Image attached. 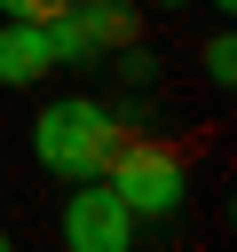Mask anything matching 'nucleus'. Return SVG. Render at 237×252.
<instances>
[{
	"label": "nucleus",
	"mask_w": 237,
	"mask_h": 252,
	"mask_svg": "<svg viewBox=\"0 0 237 252\" xmlns=\"http://www.w3.org/2000/svg\"><path fill=\"white\" fill-rule=\"evenodd\" d=\"M126 142H134V126L111 118L95 94H63V102H47V110L32 118V158H40L47 173H63V181L111 173Z\"/></svg>",
	"instance_id": "f257e3e1"
},
{
	"label": "nucleus",
	"mask_w": 237,
	"mask_h": 252,
	"mask_svg": "<svg viewBox=\"0 0 237 252\" xmlns=\"http://www.w3.org/2000/svg\"><path fill=\"white\" fill-rule=\"evenodd\" d=\"M103 181L126 197V213H134V220H166V213H182V197H190L182 158H174V150H158V142H126V150H118V165H111Z\"/></svg>",
	"instance_id": "f03ea898"
},
{
	"label": "nucleus",
	"mask_w": 237,
	"mask_h": 252,
	"mask_svg": "<svg viewBox=\"0 0 237 252\" xmlns=\"http://www.w3.org/2000/svg\"><path fill=\"white\" fill-rule=\"evenodd\" d=\"M134 213H126V197L103 181V173H87L71 197H63V244L71 252H126L134 244Z\"/></svg>",
	"instance_id": "7ed1b4c3"
},
{
	"label": "nucleus",
	"mask_w": 237,
	"mask_h": 252,
	"mask_svg": "<svg viewBox=\"0 0 237 252\" xmlns=\"http://www.w3.org/2000/svg\"><path fill=\"white\" fill-rule=\"evenodd\" d=\"M134 32H142V16H134L126 0H71V8L47 24L55 63H95V55H118Z\"/></svg>",
	"instance_id": "20e7f679"
},
{
	"label": "nucleus",
	"mask_w": 237,
	"mask_h": 252,
	"mask_svg": "<svg viewBox=\"0 0 237 252\" xmlns=\"http://www.w3.org/2000/svg\"><path fill=\"white\" fill-rule=\"evenodd\" d=\"M40 71H55V39H47V24H16V16H0V87H32Z\"/></svg>",
	"instance_id": "39448f33"
},
{
	"label": "nucleus",
	"mask_w": 237,
	"mask_h": 252,
	"mask_svg": "<svg viewBox=\"0 0 237 252\" xmlns=\"http://www.w3.org/2000/svg\"><path fill=\"white\" fill-rule=\"evenodd\" d=\"M198 63H205V79H213V87H237V39H229V32H213Z\"/></svg>",
	"instance_id": "423d86ee"
},
{
	"label": "nucleus",
	"mask_w": 237,
	"mask_h": 252,
	"mask_svg": "<svg viewBox=\"0 0 237 252\" xmlns=\"http://www.w3.org/2000/svg\"><path fill=\"white\" fill-rule=\"evenodd\" d=\"M71 0H0V16H16V24H55Z\"/></svg>",
	"instance_id": "0eeeda50"
},
{
	"label": "nucleus",
	"mask_w": 237,
	"mask_h": 252,
	"mask_svg": "<svg viewBox=\"0 0 237 252\" xmlns=\"http://www.w3.org/2000/svg\"><path fill=\"white\" fill-rule=\"evenodd\" d=\"M0 252H8V228H0Z\"/></svg>",
	"instance_id": "6e6552de"
},
{
	"label": "nucleus",
	"mask_w": 237,
	"mask_h": 252,
	"mask_svg": "<svg viewBox=\"0 0 237 252\" xmlns=\"http://www.w3.org/2000/svg\"><path fill=\"white\" fill-rule=\"evenodd\" d=\"M213 8H237V0H213Z\"/></svg>",
	"instance_id": "1a4fd4ad"
},
{
	"label": "nucleus",
	"mask_w": 237,
	"mask_h": 252,
	"mask_svg": "<svg viewBox=\"0 0 237 252\" xmlns=\"http://www.w3.org/2000/svg\"><path fill=\"white\" fill-rule=\"evenodd\" d=\"M158 8H182V0H158Z\"/></svg>",
	"instance_id": "9d476101"
}]
</instances>
